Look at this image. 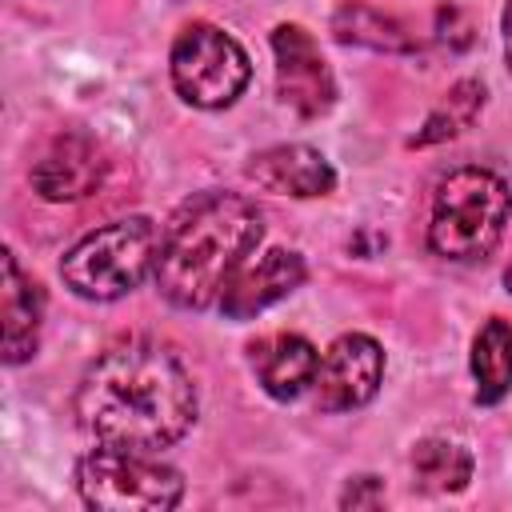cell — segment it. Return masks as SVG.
<instances>
[{
  "mask_svg": "<svg viewBox=\"0 0 512 512\" xmlns=\"http://www.w3.org/2000/svg\"><path fill=\"white\" fill-rule=\"evenodd\" d=\"M472 380L476 404H500L512 392V324L492 316L472 340Z\"/></svg>",
  "mask_w": 512,
  "mask_h": 512,
  "instance_id": "cell-15",
  "label": "cell"
},
{
  "mask_svg": "<svg viewBox=\"0 0 512 512\" xmlns=\"http://www.w3.org/2000/svg\"><path fill=\"white\" fill-rule=\"evenodd\" d=\"M480 108H484V84L472 80V76H464V80H456V84L440 96V104L428 112V120L420 124V132H416L408 144H412V148L444 144V140L460 136L464 128H472L476 116H480Z\"/></svg>",
  "mask_w": 512,
  "mask_h": 512,
  "instance_id": "cell-17",
  "label": "cell"
},
{
  "mask_svg": "<svg viewBox=\"0 0 512 512\" xmlns=\"http://www.w3.org/2000/svg\"><path fill=\"white\" fill-rule=\"evenodd\" d=\"M500 28H504V60H508V72H512V0L504 4V20H500Z\"/></svg>",
  "mask_w": 512,
  "mask_h": 512,
  "instance_id": "cell-19",
  "label": "cell"
},
{
  "mask_svg": "<svg viewBox=\"0 0 512 512\" xmlns=\"http://www.w3.org/2000/svg\"><path fill=\"white\" fill-rule=\"evenodd\" d=\"M76 416L100 444L160 452L192 428L196 384L168 344L120 336L84 368Z\"/></svg>",
  "mask_w": 512,
  "mask_h": 512,
  "instance_id": "cell-1",
  "label": "cell"
},
{
  "mask_svg": "<svg viewBox=\"0 0 512 512\" xmlns=\"http://www.w3.org/2000/svg\"><path fill=\"white\" fill-rule=\"evenodd\" d=\"M512 216V192L508 184L488 168H456L436 184L432 196V220H428V244L436 256L472 264L492 256Z\"/></svg>",
  "mask_w": 512,
  "mask_h": 512,
  "instance_id": "cell-3",
  "label": "cell"
},
{
  "mask_svg": "<svg viewBox=\"0 0 512 512\" xmlns=\"http://www.w3.org/2000/svg\"><path fill=\"white\" fill-rule=\"evenodd\" d=\"M80 500L96 512H168L184 496V480L172 464L136 448H92L76 464Z\"/></svg>",
  "mask_w": 512,
  "mask_h": 512,
  "instance_id": "cell-5",
  "label": "cell"
},
{
  "mask_svg": "<svg viewBox=\"0 0 512 512\" xmlns=\"http://www.w3.org/2000/svg\"><path fill=\"white\" fill-rule=\"evenodd\" d=\"M272 56H276V96L300 120H316L336 104L332 68L320 56L316 40L300 24H276L272 28Z\"/></svg>",
  "mask_w": 512,
  "mask_h": 512,
  "instance_id": "cell-7",
  "label": "cell"
},
{
  "mask_svg": "<svg viewBox=\"0 0 512 512\" xmlns=\"http://www.w3.org/2000/svg\"><path fill=\"white\" fill-rule=\"evenodd\" d=\"M244 176L264 192L296 196V200H316L336 188V168L324 160V152L308 144H272L248 156Z\"/></svg>",
  "mask_w": 512,
  "mask_h": 512,
  "instance_id": "cell-10",
  "label": "cell"
},
{
  "mask_svg": "<svg viewBox=\"0 0 512 512\" xmlns=\"http://www.w3.org/2000/svg\"><path fill=\"white\" fill-rule=\"evenodd\" d=\"M248 364L272 400H296L316 384L320 352L296 332H272L248 344Z\"/></svg>",
  "mask_w": 512,
  "mask_h": 512,
  "instance_id": "cell-12",
  "label": "cell"
},
{
  "mask_svg": "<svg viewBox=\"0 0 512 512\" xmlns=\"http://www.w3.org/2000/svg\"><path fill=\"white\" fill-rule=\"evenodd\" d=\"M304 260L296 256V252H288V248H268L256 264H244L232 280H228V288H224V296H220V312H224V320H252L256 312H264L268 304H276V300H284L288 292H296L300 284H304Z\"/></svg>",
  "mask_w": 512,
  "mask_h": 512,
  "instance_id": "cell-11",
  "label": "cell"
},
{
  "mask_svg": "<svg viewBox=\"0 0 512 512\" xmlns=\"http://www.w3.org/2000/svg\"><path fill=\"white\" fill-rule=\"evenodd\" d=\"M156 256H160V228L148 216H124L80 236L64 252L60 276L76 296L104 304L136 292L144 276L156 272Z\"/></svg>",
  "mask_w": 512,
  "mask_h": 512,
  "instance_id": "cell-4",
  "label": "cell"
},
{
  "mask_svg": "<svg viewBox=\"0 0 512 512\" xmlns=\"http://www.w3.org/2000/svg\"><path fill=\"white\" fill-rule=\"evenodd\" d=\"M408 464H412L416 488L436 492V496L464 492L468 480H472V468H476V460H472L468 448H460V444H452V440H436V436L420 440V444L412 448V460H408Z\"/></svg>",
  "mask_w": 512,
  "mask_h": 512,
  "instance_id": "cell-16",
  "label": "cell"
},
{
  "mask_svg": "<svg viewBox=\"0 0 512 512\" xmlns=\"http://www.w3.org/2000/svg\"><path fill=\"white\" fill-rule=\"evenodd\" d=\"M0 316H4V364H24L36 356L40 324H44V292L40 284L16 264L12 252H4V292H0Z\"/></svg>",
  "mask_w": 512,
  "mask_h": 512,
  "instance_id": "cell-13",
  "label": "cell"
},
{
  "mask_svg": "<svg viewBox=\"0 0 512 512\" xmlns=\"http://www.w3.org/2000/svg\"><path fill=\"white\" fill-rule=\"evenodd\" d=\"M264 216L240 192H200L176 208L160 236L156 288L172 308L204 312L220 304L244 256L260 244Z\"/></svg>",
  "mask_w": 512,
  "mask_h": 512,
  "instance_id": "cell-2",
  "label": "cell"
},
{
  "mask_svg": "<svg viewBox=\"0 0 512 512\" xmlns=\"http://www.w3.org/2000/svg\"><path fill=\"white\" fill-rule=\"evenodd\" d=\"M332 36L340 44H356V48H372V52H420L416 32L400 16H392L376 4H364V0H344L332 12Z\"/></svg>",
  "mask_w": 512,
  "mask_h": 512,
  "instance_id": "cell-14",
  "label": "cell"
},
{
  "mask_svg": "<svg viewBox=\"0 0 512 512\" xmlns=\"http://www.w3.org/2000/svg\"><path fill=\"white\" fill-rule=\"evenodd\" d=\"M168 72L176 92L192 108H228L244 92L252 64H248V52L224 28L208 20H192L172 40Z\"/></svg>",
  "mask_w": 512,
  "mask_h": 512,
  "instance_id": "cell-6",
  "label": "cell"
},
{
  "mask_svg": "<svg viewBox=\"0 0 512 512\" xmlns=\"http://www.w3.org/2000/svg\"><path fill=\"white\" fill-rule=\"evenodd\" d=\"M504 288L512 292V264H508V272H504Z\"/></svg>",
  "mask_w": 512,
  "mask_h": 512,
  "instance_id": "cell-20",
  "label": "cell"
},
{
  "mask_svg": "<svg viewBox=\"0 0 512 512\" xmlns=\"http://www.w3.org/2000/svg\"><path fill=\"white\" fill-rule=\"evenodd\" d=\"M108 176V160L100 144L84 132H60L48 140L40 160L32 164V188L52 204H72L100 192Z\"/></svg>",
  "mask_w": 512,
  "mask_h": 512,
  "instance_id": "cell-9",
  "label": "cell"
},
{
  "mask_svg": "<svg viewBox=\"0 0 512 512\" xmlns=\"http://www.w3.org/2000/svg\"><path fill=\"white\" fill-rule=\"evenodd\" d=\"M384 380V348L364 332H344L328 344L316 372V404L324 412L364 408Z\"/></svg>",
  "mask_w": 512,
  "mask_h": 512,
  "instance_id": "cell-8",
  "label": "cell"
},
{
  "mask_svg": "<svg viewBox=\"0 0 512 512\" xmlns=\"http://www.w3.org/2000/svg\"><path fill=\"white\" fill-rule=\"evenodd\" d=\"M384 504V484L376 476H356L340 492V508H380Z\"/></svg>",
  "mask_w": 512,
  "mask_h": 512,
  "instance_id": "cell-18",
  "label": "cell"
}]
</instances>
